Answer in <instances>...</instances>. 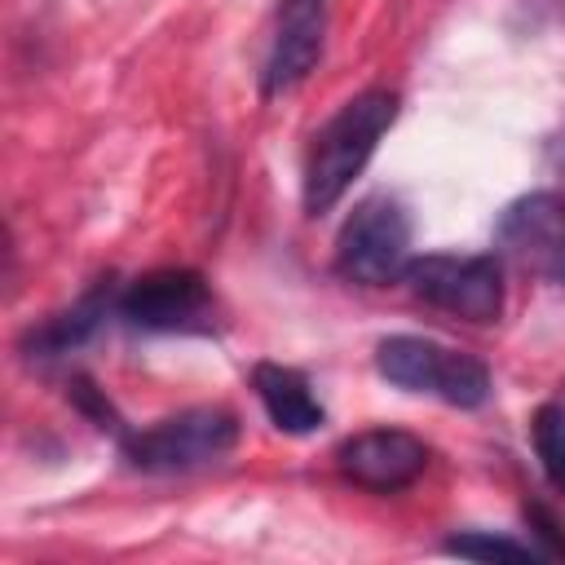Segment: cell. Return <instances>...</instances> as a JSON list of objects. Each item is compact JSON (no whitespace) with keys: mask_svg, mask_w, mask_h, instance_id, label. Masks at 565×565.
<instances>
[{"mask_svg":"<svg viewBox=\"0 0 565 565\" xmlns=\"http://www.w3.org/2000/svg\"><path fill=\"white\" fill-rule=\"evenodd\" d=\"M411 265V216L397 199H362L335 238V269L358 287L397 282Z\"/></svg>","mask_w":565,"mask_h":565,"instance_id":"4","label":"cell"},{"mask_svg":"<svg viewBox=\"0 0 565 565\" xmlns=\"http://www.w3.org/2000/svg\"><path fill=\"white\" fill-rule=\"evenodd\" d=\"M252 388L265 406V415L274 419V428L291 433V437H305V433H318L327 411L322 402L313 397L309 380L296 371V366H282V362H260L252 371Z\"/></svg>","mask_w":565,"mask_h":565,"instance_id":"10","label":"cell"},{"mask_svg":"<svg viewBox=\"0 0 565 565\" xmlns=\"http://www.w3.org/2000/svg\"><path fill=\"white\" fill-rule=\"evenodd\" d=\"M327 9L331 0H282L278 4V22H274V40L265 53V93H287L296 88L322 57V40H327Z\"/></svg>","mask_w":565,"mask_h":565,"instance_id":"9","label":"cell"},{"mask_svg":"<svg viewBox=\"0 0 565 565\" xmlns=\"http://www.w3.org/2000/svg\"><path fill=\"white\" fill-rule=\"evenodd\" d=\"M106 309H110V282H97V287L84 291L71 309H62L57 318H49L44 327H35V331L26 335L31 358H57V353H71L75 344H84V340L102 327Z\"/></svg>","mask_w":565,"mask_h":565,"instance_id":"11","label":"cell"},{"mask_svg":"<svg viewBox=\"0 0 565 565\" xmlns=\"http://www.w3.org/2000/svg\"><path fill=\"white\" fill-rule=\"evenodd\" d=\"M397 119V97L388 88H366L358 97H349L313 137L309 159H305V212L322 216L331 212L349 185L362 177V168L371 163L380 137L393 128Z\"/></svg>","mask_w":565,"mask_h":565,"instance_id":"1","label":"cell"},{"mask_svg":"<svg viewBox=\"0 0 565 565\" xmlns=\"http://www.w3.org/2000/svg\"><path fill=\"white\" fill-rule=\"evenodd\" d=\"M402 278L419 300L455 318L494 322L503 313V274L494 256H455V252L411 256Z\"/></svg>","mask_w":565,"mask_h":565,"instance_id":"5","label":"cell"},{"mask_svg":"<svg viewBox=\"0 0 565 565\" xmlns=\"http://www.w3.org/2000/svg\"><path fill=\"white\" fill-rule=\"evenodd\" d=\"M119 313L141 331H207L212 291L194 269H154L128 282Z\"/></svg>","mask_w":565,"mask_h":565,"instance_id":"7","label":"cell"},{"mask_svg":"<svg viewBox=\"0 0 565 565\" xmlns=\"http://www.w3.org/2000/svg\"><path fill=\"white\" fill-rule=\"evenodd\" d=\"M534 450L543 459V472L552 486L565 494V411L561 406H539L534 415Z\"/></svg>","mask_w":565,"mask_h":565,"instance_id":"12","label":"cell"},{"mask_svg":"<svg viewBox=\"0 0 565 565\" xmlns=\"http://www.w3.org/2000/svg\"><path fill=\"white\" fill-rule=\"evenodd\" d=\"M494 243L525 274L565 287V199L534 190L503 207L494 225Z\"/></svg>","mask_w":565,"mask_h":565,"instance_id":"6","label":"cell"},{"mask_svg":"<svg viewBox=\"0 0 565 565\" xmlns=\"http://www.w3.org/2000/svg\"><path fill=\"white\" fill-rule=\"evenodd\" d=\"M238 446V419L225 406H190L124 437V455L141 472H190Z\"/></svg>","mask_w":565,"mask_h":565,"instance_id":"3","label":"cell"},{"mask_svg":"<svg viewBox=\"0 0 565 565\" xmlns=\"http://www.w3.org/2000/svg\"><path fill=\"white\" fill-rule=\"evenodd\" d=\"M335 468L362 490L397 494L424 477L428 446L406 428H366V433H353L340 441Z\"/></svg>","mask_w":565,"mask_h":565,"instance_id":"8","label":"cell"},{"mask_svg":"<svg viewBox=\"0 0 565 565\" xmlns=\"http://www.w3.org/2000/svg\"><path fill=\"white\" fill-rule=\"evenodd\" d=\"M375 371L406 388V393H424V397H437L446 406H486L490 397V371L481 358L463 353V349H450L441 340H428V335H388L380 340L375 349Z\"/></svg>","mask_w":565,"mask_h":565,"instance_id":"2","label":"cell"},{"mask_svg":"<svg viewBox=\"0 0 565 565\" xmlns=\"http://www.w3.org/2000/svg\"><path fill=\"white\" fill-rule=\"evenodd\" d=\"M446 552H455V556H472V561H539V556H547V552L534 547V543H516V539L481 534V530H472V534H455V539L446 543Z\"/></svg>","mask_w":565,"mask_h":565,"instance_id":"13","label":"cell"}]
</instances>
